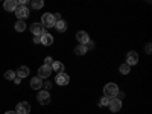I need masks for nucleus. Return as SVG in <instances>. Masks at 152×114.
Listing matches in <instances>:
<instances>
[{
    "label": "nucleus",
    "mask_w": 152,
    "mask_h": 114,
    "mask_svg": "<svg viewBox=\"0 0 152 114\" xmlns=\"http://www.w3.org/2000/svg\"><path fill=\"white\" fill-rule=\"evenodd\" d=\"M104 93H105V96H107V97L114 99V97L117 96V93H119V87H117L116 84H114V82H110V84H107V85H105Z\"/></svg>",
    "instance_id": "nucleus-1"
},
{
    "label": "nucleus",
    "mask_w": 152,
    "mask_h": 114,
    "mask_svg": "<svg viewBox=\"0 0 152 114\" xmlns=\"http://www.w3.org/2000/svg\"><path fill=\"white\" fill-rule=\"evenodd\" d=\"M55 18H53V14H49V12H46V14L41 17V24L43 28H55Z\"/></svg>",
    "instance_id": "nucleus-2"
},
{
    "label": "nucleus",
    "mask_w": 152,
    "mask_h": 114,
    "mask_svg": "<svg viewBox=\"0 0 152 114\" xmlns=\"http://www.w3.org/2000/svg\"><path fill=\"white\" fill-rule=\"evenodd\" d=\"M50 75H52V67L50 66H41L40 69H38V78L40 79H46Z\"/></svg>",
    "instance_id": "nucleus-3"
},
{
    "label": "nucleus",
    "mask_w": 152,
    "mask_h": 114,
    "mask_svg": "<svg viewBox=\"0 0 152 114\" xmlns=\"http://www.w3.org/2000/svg\"><path fill=\"white\" fill-rule=\"evenodd\" d=\"M14 12H15V15L18 17V20H24V18L29 17V9L26 6H17V9Z\"/></svg>",
    "instance_id": "nucleus-4"
},
{
    "label": "nucleus",
    "mask_w": 152,
    "mask_h": 114,
    "mask_svg": "<svg viewBox=\"0 0 152 114\" xmlns=\"http://www.w3.org/2000/svg\"><path fill=\"white\" fill-rule=\"evenodd\" d=\"M31 32L34 34V37H41L44 34V28L41 23H32L31 24Z\"/></svg>",
    "instance_id": "nucleus-5"
},
{
    "label": "nucleus",
    "mask_w": 152,
    "mask_h": 114,
    "mask_svg": "<svg viewBox=\"0 0 152 114\" xmlns=\"http://www.w3.org/2000/svg\"><path fill=\"white\" fill-rule=\"evenodd\" d=\"M37 99H38V102H40L41 105H47V104H50V94H49V91L41 90L40 93H38Z\"/></svg>",
    "instance_id": "nucleus-6"
},
{
    "label": "nucleus",
    "mask_w": 152,
    "mask_h": 114,
    "mask_svg": "<svg viewBox=\"0 0 152 114\" xmlns=\"http://www.w3.org/2000/svg\"><path fill=\"white\" fill-rule=\"evenodd\" d=\"M29 111H31V105L28 102H20L15 107V113L17 114H29Z\"/></svg>",
    "instance_id": "nucleus-7"
},
{
    "label": "nucleus",
    "mask_w": 152,
    "mask_h": 114,
    "mask_svg": "<svg viewBox=\"0 0 152 114\" xmlns=\"http://www.w3.org/2000/svg\"><path fill=\"white\" fill-rule=\"evenodd\" d=\"M138 62V55H137V52H129L128 55H126V64H128L129 67L131 66H135Z\"/></svg>",
    "instance_id": "nucleus-8"
},
{
    "label": "nucleus",
    "mask_w": 152,
    "mask_h": 114,
    "mask_svg": "<svg viewBox=\"0 0 152 114\" xmlns=\"http://www.w3.org/2000/svg\"><path fill=\"white\" fill-rule=\"evenodd\" d=\"M55 81H56L58 85H67L69 81H70V78H69L67 73H59V75H56V79Z\"/></svg>",
    "instance_id": "nucleus-9"
},
{
    "label": "nucleus",
    "mask_w": 152,
    "mask_h": 114,
    "mask_svg": "<svg viewBox=\"0 0 152 114\" xmlns=\"http://www.w3.org/2000/svg\"><path fill=\"white\" fill-rule=\"evenodd\" d=\"M110 110L113 111V113H117V111H120V108H122V100H119V99H111V102H110Z\"/></svg>",
    "instance_id": "nucleus-10"
},
{
    "label": "nucleus",
    "mask_w": 152,
    "mask_h": 114,
    "mask_svg": "<svg viewBox=\"0 0 152 114\" xmlns=\"http://www.w3.org/2000/svg\"><path fill=\"white\" fill-rule=\"evenodd\" d=\"M17 2L15 0H6V2L3 3V8H5V11H8V12H14L15 9H17Z\"/></svg>",
    "instance_id": "nucleus-11"
},
{
    "label": "nucleus",
    "mask_w": 152,
    "mask_h": 114,
    "mask_svg": "<svg viewBox=\"0 0 152 114\" xmlns=\"http://www.w3.org/2000/svg\"><path fill=\"white\" fill-rule=\"evenodd\" d=\"M28 75H29V67H28V66H20L18 70L15 72V76H17V78H20V79L26 78Z\"/></svg>",
    "instance_id": "nucleus-12"
},
{
    "label": "nucleus",
    "mask_w": 152,
    "mask_h": 114,
    "mask_svg": "<svg viewBox=\"0 0 152 114\" xmlns=\"http://www.w3.org/2000/svg\"><path fill=\"white\" fill-rule=\"evenodd\" d=\"M76 40L79 41V44H85L90 38H88V34L87 32H84V31H79L78 34H76Z\"/></svg>",
    "instance_id": "nucleus-13"
},
{
    "label": "nucleus",
    "mask_w": 152,
    "mask_h": 114,
    "mask_svg": "<svg viewBox=\"0 0 152 114\" xmlns=\"http://www.w3.org/2000/svg\"><path fill=\"white\" fill-rule=\"evenodd\" d=\"M50 67H52V72H56L58 75H59V73H64V64H62V62H59V61H53Z\"/></svg>",
    "instance_id": "nucleus-14"
},
{
    "label": "nucleus",
    "mask_w": 152,
    "mask_h": 114,
    "mask_svg": "<svg viewBox=\"0 0 152 114\" xmlns=\"http://www.w3.org/2000/svg\"><path fill=\"white\" fill-rule=\"evenodd\" d=\"M41 44H44V46H50V44H53V37L50 35V34H43L41 35Z\"/></svg>",
    "instance_id": "nucleus-15"
},
{
    "label": "nucleus",
    "mask_w": 152,
    "mask_h": 114,
    "mask_svg": "<svg viewBox=\"0 0 152 114\" xmlns=\"http://www.w3.org/2000/svg\"><path fill=\"white\" fill-rule=\"evenodd\" d=\"M31 87L34 88V90H40V88L43 87V79H40L38 76L32 78V79H31Z\"/></svg>",
    "instance_id": "nucleus-16"
},
{
    "label": "nucleus",
    "mask_w": 152,
    "mask_h": 114,
    "mask_svg": "<svg viewBox=\"0 0 152 114\" xmlns=\"http://www.w3.org/2000/svg\"><path fill=\"white\" fill-rule=\"evenodd\" d=\"M55 28H56V31H59V32H66V31H67V23H66L64 20H59V21L55 23Z\"/></svg>",
    "instance_id": "nucleus-17"
},
{
    "label": "nucleus",
    "mask_w": 152,
    "mask_h": 114,
    "mask_svg": "<svg viewBox=\"0 0 152 114\" xmlns=\"http://www.w3.org/2000/svg\"><path fill=\"white\" fill-rule=\"evenodd\" d=\"M75 53H76V55H79V56H81V55H85V53H87L85 46H84V44H78V46L75 47Z\"/></svg>",
    "instance_id": "nucleus-18"
},
{
    "label": "nucleus",
    "mask_w": 152,
    "mask_h": 114,
    "mask_svg": "<svg viewBox=\"0 0 152 114\" xmlns=\"http://www.w3.org/2000/svg\"><path fill=\"white\" fill-rule=\"evenodd\" d=\"M24 29H26V23H24V20H18L15 23V31L17 32H23Z\"/></svg>",
    "instance_id": "nucleus-19"
},
{
    "label": "nucleus",
    "mask_w": 152,
    "mask_h": 114,
    "mask_svg": "<svg viewBox=\"0 0 152 114\" xmlns=\"http://www.w3.org/2000/svg\"><path fill=\"white\" fill-rule=\"evenodd\" d=\"M31 6H32L34 9H41V8L44 6V2H43V0H32Z\"/></svg>",
    "instance_id": "nucleus-20"
},
{
    "label": "nucleus",
    "mask_w": 152,
    "mask_h": 114,
    "mask_svg": "<svg viewBox=\"0 0 152 114\" xmlns=\"http://www.w3.org/2000/svg\"><path fill=\"white\" fill-rule=\"evenodd\" d=\"M119 72H120L122 75H128V73L131 72V67H129V66L125 62V64H122V66L119 67Z\"/></svg>",
    "instance_id": "nucleus-21"
},
{
    "label": "nucleus",
    "mask_w": 152,
    "mask_h": 114,
    "mask_svg": "<svg viewBox=\"0 0 152 114\" xmlns=\"http://www.w3.org/2000/svg\"><path fill=\"white\" fill-rule=\"evenodd\" d=\"M110 102H111V99L105 96V97H102L99 100V107H107V105H110Z\"/></svg>",
    "instance_id": "nucleus-22"
},
{
    "label": "nucleus",
    "mask_w": 152,
    "mask_h": 114,
    "mask_svg": "<svg viewBox=\"0 0 152 114\" xmlns=\"http://www.w3.org/2000/svg\"><path fill=\"white\" fill-rule=\"evenodd\" d=\"M14 78H15V72H12V70H8V72L5 73V79L14 81Z\"/></svg>",
    "instance_id": "nucleus-23"
},
{
    "label": "nucleus",
    "mask_w": 152,
    "mask_h": 114,
    "mask_svg": "<svg viewBox=\"0 0 152 114\" xmlns=\"http://www.w3.org/2000/svg\"><path fill=\"white\" fill-rule=\"evenodd\" d=\"M84 46H85V49H87V50H90V49H94V41L88 40V41H87V43H85Z\"/></svg>",
    "instance_id": "nucleus-24"
},
{
    "label": "nucleus",
    "mask_w": 152,
    "mask_h": 114,
    "mask_svg": "<svg viewBox=\"0 0 152 114\" xmlns=\"http://www.w3.org/2000/svg\"><path fill=\"white\" fill-rule=\"evenodd\" d=\"M43 88H44V91H49L50 88H52V82H49V81H46V82L43 84Z\"/></svg>",
    "instance_id": "nucleus-25"
},
{
    "label": "nucleus",
    "mask_w": 152,
    "mask_h": 114,
    "mask_svg": "<svg viewBox=\"0 0 152 114\" xmlns=\"http://www.w3.org/2000/svg\"><path fill=\"white\" fill-rule=\"evenodd\" d=\"M52 62H53V59L50 58V56H47V58L44 59V66H52Z\"/></svg>",
    "instance_id": "nucleus-26"
},
{
    "label": "nucleus",
    "mask_w": 152,
    "mask_h": 114,
    "mask_svg": "<svg viewBox=\"0 0 152 114\" xmlns=\"http://www.w3.org/2000/svg\"><path fill=\"white\" fill-rule=\"evenodd\" d=\"M145 50H146V53H151V52H152V46H151V43L146 44V49H145Z\"/></svg>",
    "instance_id": "nucleus-27"
},
{
    "label": "nucleus",
    "mask_w": 152,
    "mask_h": 114,
    "mask_svg": "<svg viewBox=\"0 0 152 114\" xmlns=\"http://www.w3.org/2000/svg\"><path fill=\"white\" fill-rule=\"evenodd\" d=\"M34 43L35 44H40L41 43V37H34Z\"/></svg>",
    "instance_id": "nucleus-28"
},
{
    "label": "nucleus",
    "mask_w": 152,
    "mask_h": 114,
    "mask_svg": "<svg viewBox=\"0 0 152 114\" xmlns=\"http://www.w3.org/2000/svg\"><path fill=\"white\" fill-rule=\"evenodd\" d=\"M53 18H55V21H59V20H62L59 14H53Z\"/></svg>",
    "instance_id": "nucleus-29"
},
{
    "label": "nucleus",
    "mask_w": 152,
    "mask_h": 114,
    "mask_svg": "<svg viewBox=\"0 0 152 114\" xmlns=\"http://www.w3.org/2000/svg\"><path fill=\"white\" fill-rule=\"evenodd\" d=\"M117 96H119V100H122V99H123V93H122V91H119V93H117Z\"/></svg>",
    "instance_id": "nucleus-30"
},
{
    "label": "nucleus",
    "mask_w": 152,
    "mask_h": 114,
    "mask_svg": "<svg viewBox=\"0 0 152 114\" xmlns=\"http://www.w3.org/2000/svg\"><path fill=\"white\" fill-rule=\"evenodd\" d=\"M20 81H21V79H20V78H17V76L14 78V82H15V84H20Z\"/></svg>",
    "instance_id": "nucleus-31"
},
{
    "label": "nucleus",
    "mask_w": 152,
    "mask_h": 114,
    "mask_svg": "<svg viewBox=\"0 0 152 114\" xmlns=\"http://www.w3.org/2000/svg\"><path fill=\"white\" fill-rule=\"evenodd\" d=\"M5 114H17V113H15V111H6Z\"/></svg>",
    "instance_id": "nucleus-32"
}]
</instances>
